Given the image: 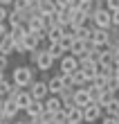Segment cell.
Instances as JSON below:
<instances>
[{
    "label": "cell",
    "instance_id": "obj_30",
    "mask_svg": "<svg viewBox=\"0 0 119 124\" xmlns=\"http://www.w3.org/2000/svg\"><path fill=\"white\" fill-rule=\"evenodd\" d=\"M52 124H68V117H65V111H58L52 115Z\"/></svg>",
    "mask_w": 119,
    "mask_h": 124
},
{
    "label": "cell",
    "instance_id": "obj_10",
    "mask_svg": "<svg viewBox=\"0 0 119 124\" xmlns=\"http://www.w3.org/2000/svg\"><path fill=\"white\" fill-rule=\"evenodd\" d=\"M45 84H47V93L49 95H54V97H58V93L63 90V81H61V75H52L45 79Z\"/></svg>",
    "mask_w": 119,
    "mask_h": 124
},
{
    "label": "cell",
    "instance_id": "obj_38",
    "mask_svg": "<svg viewBox=\"0 0 119 124\" xmlns=\"http://www.w3.org/2000/svg\"><path fill=\"white\" fill-rule=\"evenodd\" d=\"M7 14H9V9L0 7V23H7Z\"/></svg>",
    "mask_w": 119,
    "mask_h": 124
},
{
    "label": "cell",
    "instance_id": "obj_13",
    "mask_svg": "<svg viewBox=\"0 0 119 124\" xmlns=\"http://www.w3.org/2000/svg\"><path fill=\"white\" fill-rule=\"evenodd\" d=\"M92 30L94 27L90 23H85L83 27H77V30H72V36L77 41H83V43H90V36H92Z\"/></svg>",
    "mask_w": 119,
    "mask_h": 124
},
{
    "label": "cell",
    "instance_id": "obj_29",
    "mask_svg": "<svg viewBox=\"0 0 119 124\" xmlns=\"http://www.w3.org/2000/svg\"><path fill=\"white\" fill-rule=\"evenodd\" d=\"M32 124H52V115L43 111L38 117H34V120H32Z\"/></svg>",
    "mask_w": 119,
    "mask_h": 124
},
{
    "label": "cell",
    "instance_id": "obj_37",
    "mask_svg": "<svg viewBox=\"0 0 119 124\" xmlns=\"http://www.w3.org/2000/svg\"><path fill=\"white\" fill-rule=\"evenodd\" d=\"M110 25H112V27H119V9L117 11H110Z\"/></svg>",
    "mask_w": 119,
    "mask_h": 124
},
{
    "label": "cell",
    "instance_id": "obj_22",
    "mask_svg": "<svg viewBox=\"0 0 119 124\" xmlns=\"http://www.w3.org/2000/svg\"><path fill=\"white\" fill-rule=\"evenodd\" d=\"M65 117H68V124H83V113H81V108H70V111H65Z\"/></svg>",
    "mask_w": 119,
    "mask_h": 124
},
{
    "label": "cell",
    "instance_id": "obj_4",
    "mask_svg": "<svg viewBox=\"0 0 119 124\" xmlns=\"http://www.w3.org/2000/svg\"><path fill=\"white\" fill-rule=\"evenodd\" d=\"M81 113H83V124H94V122H99L101 115H103L101 106L99 104H92V101L85 108H81Z\"/></svg>",
    "mask_w": 119,
    "mask_h": 124
},
{
    "label": "cell",
    "instance_id": "obj_16",
    "mask_svg": "<svg viewBox=\"0 0 119 124\" xmlns=\"http://www.w3.org/2000/svg\"><path fill=\"white\" fill-rule=\"evenodd\" d=\"M14 101H16V106H18V111L20 113H25V108L32 104V95H29L27 90H20L16 97H14Z\"/></svg>",
    "mask_w": 119,
    "mask_h": 124
},
{
    "label": "cell",
    "instance_id": "obj_11",
    "mask_svg": "<svg viewBox=\"0 0 119 124\" xmlns=\"http://www.w3.org/2000/svg\"><path fill=\"white\" fill-rule=\"evenodd\" d=\"M58 99H61L63 111H70V108H74V88H63L61 93H58Z\"/></svg>",
    "mask_w": 119,
    "mask_h": 124
},
{
    "label": "cell",
    "instance_id": "obj_32",
    "mask_svg": "<svg viewBox=\"0 0 119 124\" xmlns=\"http://www.w3.org/2000/svg\"><path fill=\"white\" fill-rule=\"evenodd\" d=\"M27 7H29L27 0H14V2H11V9H16V11H25Z\"/></svg>",
    "mask_w": 119,
    "mask_h": 124
},
{
    "label": "cell",
    "instance_id": "obj_17",
    "mask_svg": "<svg viewBox=\"0 0 119 124\" xmlns=\"http://www.w3.org/2000/svg\"><path fill=\"white\" fill-rule=\"evenodd\" d=\"M88 23V16L83 11H79V9H72V18H70V25L68 27H72V30H77V27H83Z\"/></svg>",
    "mask_w": 119,
    "mask_h": 124
},
{
    "label": "cell",
    "instance_id": "obj_26",
    "mask_svg": "<svg viewBox=\"0 0 119 124\" xmlns=\"http://www.w3.org/2000/svg\"><path fill=\"white\" fill-rule=\"evenodd\" d=\"M7 34L11 36V41H14V45H16V43H20V41H23V36L27 34V30H25V25H18V27H11V30L7 32Z\"/></svg>",
    "mask_w": 119,
    "mask_h": 124
},
{
    "label": "cell",
    "instance_id": "obj_2",
    "mask_svg": "<svg viewBox=\"0 0 119 124\" xmlns=\"http://www.w3.org/2000/svg\"><path fill=\"white\" fill-rule=\"evenodd\" d=\"M29 95H32V99H38L43 101L45 97H49V93H47V84H45V79H34L32 84L25 88Z\"/></svg>",
    "mask_w": 119,
    "mask_h": 124
},
{
    "label": "cell",
    "instance_id": "obj_24",
    "mask_svg": "<svg viewBox=\"0 0 119 124\" xmlns=\"http://www.w3.org/2000/svg\"><path fill=\"white\" fill-rule=\"evenodd\" d=\"M70 18H72V9H58L56 11V25H61L63 30L70 25Z\"/></svg>",
    "mask_w": 119,
    "mask_h": 124
},
{
    "label": "cell",
    "instance_id": "obj_35",
    "mask_svg": "<svg viewBox=\"0 0 119 124\" xmlns=\"http://www.w3.org/2000/svg\"><path fill=\"white\" fill-rule=\"evenodd\" d=\"M54 7H56V11L58 9H70V0H54Z\"/></svg>",
    "mask_w": 119,
    "mask_h": 124
},
{
    "label": "cell",
    "instance_id": "obj_36",
    "mask_svg": "<svg viewBox=\"0 0 119 124\" xmlns=\"http://www.w3.org/2000/svg\"><path fill=\"white\" fill-rule=\"evenodd\" d=\"M9 56H5V54H0V72H5L7 68H9Z\"/></svg>",
    "mask_w": 119,
    "mask_h": 124
},
{
    "label": "cell",
    "instance_id": "obj_34",
    "mask_svg": "<svg viewBox=\"0 0 119 124\" xmlns=\"http://www.w3.org/2000/svg\"><path fill=\"white\" fill-rule=\"evenodd\" d=\"M103 7H106V5H103V0H92V2H90V14L103 9Z\"/></svg>",
    "mask_w": 119,
    "mask_h": 124
},
{
    "label": "cell",
    "instance_id": "obj_33",
    "mask_svg": "<svg viewBox=\"0 0 119 124\" xmlns=\"http://www.w3.org/2000/svg\"><path fill=\"white\" fill-rule=\"evenodd\" d=\"M103 5H106L108 11H117L119 9V0H103Z\"/></svg>",
    "mask_w": 119,
    "mask_h": 124
},
{
    "label": "cell",
    "instance_id": "obj_18",
    "mask_svg": "<svg viewBox=\"0 0 119 124\" xmlns=\"http://www.w3.org/2000/svg\"><path fill=\"white\" fill-rule=\"evenodd\" d=\"M14 41H11V36L9 34H5L2 39H0V54H5V56H11L14 54Z\"/></svg>",
    "mask_w": 119,
    "mask_h": 124
},
{
    "label": "cell",
    "instance_id": "obj_3",
    "mask_svg": "<svg viewBox=\"0 0 119 124\" xmlns=\"http://www.w3.org/2000/svg\"><path fill=\"white\" fill-rule=\"evenodd\" d=\"M88 23H90L92 27H99V30H108V27H110V11L106 9V7H103V9H99V11L90 14Z\"/></svg>",
    "mask_w": 119,
    "mask_h": 124
},
{
    "label": "cell",
    "instance_id": "obj_19",
    "mask_svg": "<svg viewBox=\"0 0 119 124\" xmlns=\"http://www.w3.org/2000/svg\"><path fill=\"white\" fill-rule=\"evenodd\" d=\"M23 25V11H16V9H9V14H7V27H18Z\"/></svg>",
    "mask_w": 119,
    "mask_h": 124
},
{
    "label": "cell",
    "instance_id": "obj_21",
    "mask_svg": "<svg viewBox=\"0 0 119 124\" xmlns=\"http://www.w3.org/2000/svg\"><path fill=\"white\" fill-rule=\"evenodd\" d=\"M85 50H88V43H83V41H77V39H74V41H72V47H70V52H68V54L77 56V59H81V56L85 54Z\"/></svg>",
    "mask_w": 119,
    "mask_h": 124
},
{
    "label": "cell",
    "instance_id": "obj_40",
    "mask_svg": "<svg viewBox=\"0 0 119 124\" xmlns=\"http://www.w3.org/2000/svg\"><path fill=\"white\" fill-rule=\"evenodd\" d=\"M9 32V27H7V23H0V39H2V36Z\"/></svg>",
    "mask_w": 119,
    "mask_h": 124
},
{
    "label": "cell",
    "instance_id": "obj_1",
    "mask_svg": "<svg viewBox=\"0 0 119 124\" xmlns=\"http://www.w3.org/2000/svg\"><path fill=\"white\" fill-rule=\"evenodd\" d=\"M34 65H29V63H23V65H14L11 68V77H9V81L16 86V88H27L29 84L34 81Z\"/></svg>",
    "mask_w": 119,
    "mask_h": 124
},
{
    "label": "cell",
    "instance_id": "obj_28",
    "mask_svg": "<svg viewBox=\"0 0 119 124\" xmlns=\"http://www.w3.org/2000/svg\"><path fill=\"white\" fill-rule=\"evenodd\" d=\"M103 113H108V115H117L119 113V95H115V97L103 106Z\"/></svg>",
    "mask_w": 119,
    "mask_h": 124
},
{
    "label": "cell",
    "instance_id": "obj_14",
    "mask_svg": "<svg viewBox=\"0 0 119 124\" xmlns=\"http://www.w3.org/2000/svg\"><path fill=\"white\" fill-rule=\"evenodd\" d=\"M88 104H90L88 88H74V106H77V108H85Z\"/></svg>",
    "mask_w": 119,
    "mask_h": 124
},
{
    "label": "cell",
    "instance_id": "obj_25",
    "mask_svg": "<svg viewBox=\"0 0 119 124\" xmlns=\"http://www.w3.org/2000/svg\"><path fill=\"white\" fill-rule=\"evenodd\" d=\"M38 14L41 16H47V14H54L56 7H54V0H38Z\"/></svg>",
    "mask_w": 119,
    "mask_h": 124
},
{
    "label": "cell",
    "instance_id": "obj_42",
    "mask_svg": "<svg viewBox=\"0 0 119 124\" xmlns=\"http://www.w3.org/2000/svg\"><path fill=\"white\" fill-rule=\"evenodd\" d=\"M5 77H7V75H5V72H0V81H2V79H5Z\"/></svg>",
    "mask_w": 119,
    "mask_h": 124
},
{
    "label": "cell",
    "instance_id": "obj_6",
    "mask_svg": "<svg viewBox=\"0 0 119 124\" xmlns=\"http://www.w3.org/2000/svg\"><path fill=\"white\" fill-rule=\"evenodd\" d=\"M79 70L83 72L85 81H90V79L97 75V72H99V65H97L94 61H90L88 56H81V59H79ZM85 86H88V84H85Z\"/></svg>",
    "mask_w": 119,
    "mask_h": 124
},
{
    "label": "cell",
    "instance_id": "obj_12",
    "mask_svg": "<svg viewBox=\"0 0 119 124\" xmlns=\"http://www.w3.org/2000/svg\"><path fill=\"white\" fill-rule=\"evenodd\" d=\"M43 108H45V113H49V115H54V113H58V111H63L61 99L54 97V95H49V97L43 99Z\"/></svg>",
    "mask_w": 119,
    "mask_h": 124
},
{
    "label": "cell",
    "instance_id": "obj_44",
    "mask_svg": "<svg viewBox=\"0 0 119 124\" xmlns=\"http://www.w3.org/2000/svg\"><path fill=\"white\" fill-rule=\"evenodd\" d=\"M0 111H2V99H0Z\"/></svg>",
    "mask_w": 119,
    "mask_h": 124
},
{
    "label": "cell",
    "instance_id": "obj_8",
    "mask_svg": "<svg viewBox=\"0 0 119 124\" xmlns=\"http://www.w3.org/2000/svg\"><path fill=\"white\" fill-rule=\"evenodd\" d=\"M34 68L38 70V72H49L52 68H54V59H52L45 50H41V54H38V59H36Z\"/></svg>",
    "mask_w": 119,
    "mask_h": 124
},
{
    "label": "cell",
    "instance_id": "obj_39",
    "mask_svg": "<svg viewBox=\"0 0 119 124\" xmlns=\"http://www.w3.org/2000/svg\"><path fill=\"white\" fill-rule=\"evenodd\" d=\"M112 63H115V65H119V47H117V50H112Z\"/></svg>",
    "mask_w": 119,
    "mask_h": 124
},
{
    "label": "cell",
    "instance_id": "obj_7",
    "mask_svg": "<svg viewBox=\"0 0 119 124\" xmlns=\"http://www.w3.org/2000/svg\"><path fill=\"white\" fill-rule=\"evenodd\" d=\"M58 75H72L74 70H79V59L77 56H72V54H65L61 61H58Z\"/></svg>",
    "mask_w": 119,
    "mask_h": 124
},
{
    "label": "cell",
    "instance_id": "obj_9",
    "mask_svg": "<svg viewBox=\"0 0 119 124\" xmlns=\"http://www.w3.org/2000/svg\"><path fill=\"white\" fill-rule=\"evenodd\" d=\"M90 45H94V47H106L108 45V30H99V27H94V30H92V36H90Z\"/></svg>",
    "mask_w": 119,
    "mask_h": 124
},
{
    "label": "cell",
    "instance_id": "obj_23",
    "mask_svg": "<svg viewBox=\"0 0 119 124\" xmlns=\"http://www.w3.org/2000/svg\"><path fill=\"white\" fill-rule=\"evenodd\" d=\"M45 52H47V54L52 56V59H54V63H56V61H61L63 56H65V52H63L61 47H58V43H47Z\"/></svg>",
    "mask_w": 119,
    "mask_h": 124
},
{
    "label": "cell",
    "instance_id": "obj_20",
    "mask_svg": "<svg viewBox=\"0 0 119 124\" xmlns=\"http://www.w3.org/2000/svg\"><path fill=\"white\" fill-rule=\"evenodd\" d=\"M63 27L61 25H54V27H49V30L45 32V41L47 43H58V39H61V36H63Z\"/></svg>",
    "mask_w": 119,
    "mask_h": 124
},
{
    "label": "cell",
    "instance_id": "obj_27",
    "mask_svg": "<svg viewBox=\"0 0 119 124\" xmlns=\"http://www.w3.org/2000/svg\"><path fill=\"white\" fill-rule=\"evenodd\" d=\"M11 90H14V84L9 81V77H5L2 81H0V99H7L11 95Z\"/></svg>",
    "mask_w": 119,
    "mask_h": 124
},
{
    "label": "cell",
    "instance_id": "obj_31",
    "mask_svg": "<svg viewBox=\"0 0 119 124\" xmlns=\"http://www.w3.org/2000/svg\"><path fill=\"white\" fill-rule=\"evenodd\" d=\"M99 124H119V120H117V115H108V113H103V115H101V120H99Z\"/></svg>",
    "mask_w": 119,
    "mask_h": 124
},
{
    "label": "cell",
    "instance_id": "obj_41",
    "mask_svg": "<svg viewBox=\"0 0 119 124\" xmlns=\"http://www.w3.org/2000/svg\"><path fill=\"white\" fill-rule=\"evenodd\" d=\"M115 79L119 81V65H117V70H115Z\"/></svg>",
    "mask_w": 119,
    "mask_h": 124
},
{
    "label": "cell",
    "instance_id": "obj_5",
    "mask_svg": "<svg viewBox=\"0 0 119 124\" xmlns=\"http://www.w3.org/2000/svg\"><path fill=\"white\" fill-rule=\"evenodd\" d=\"M18 106H16V101L14 99H2V111H0V120H5V122H14L18 117Z\"/></svg>",
    "mask_w": 119,
    "mask_h": 124
},
{
    "label": "cell",
    "instance_id": "obj_43",
    "mask_svg": "<svg viewBox=\"0 0 119 124\" xmlns=\"http://www.w3.org/2000/svg\"><path fill=\"white\" fill-rule=\"evenodd\" d=\"M0 124H11V122H5V120H0Z\"/></svg>",
    "mask_w": 119,
    "mask_h": 124
},
{
    "label": "cell",
    "instance_id": "obj_15",
    "mask_svg": "<svg viewBox=\"0 0 119 124\" xmlns=\"http://www.w3.org/2000/svg\"><path fill=\"white\" fill-rule=\"evenodd\" d=\"M45 111L43 108V101H38V99H32V104H29L27 108H25V117L27 120H34V117H38V115Z\"/></svg>",
    "mask_w": 119,
    "mask_h": 124
}]
</instances>
